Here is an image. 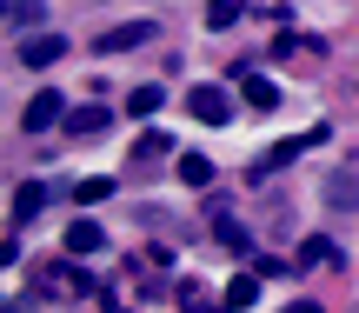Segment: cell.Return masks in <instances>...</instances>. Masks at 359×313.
<instances>
[{
  "label": "cell",
  "instance_id": "obj_1",
  "mask_svg": "<svg viewBox=\"0 0 359 313\" xmlns=\"http://www.w3.org/2000/svg\"><path fill=\"white\" fill-rule=\"evenodd\" d=\"M40 293H53V300H74V293H80V300H87V293H93V280L80 274L74 260H53L47 274H40Z\"/></svg>",
  "mask_w": 359,
  "mask_h": 313
},
{
  "label": "cell",
  "instance_id": "obj_2",
  "mask_svg": "<svg viewBox=\"0 0 359 313\" xmlns=\"http://www.w3.org/2000/svg\"><path fill=\"white\" fill-rule=\"evenodd\" d=\"M13 60H20V67H53V60H67V40L60 34H27Z\"/></svg>",
  "mask_w": 359,
  "mask_h": 313
},
{
  "label": "cell",
  "instance_id": "obj_3",
  "mask_svg": "<svg viewBox=\"0 0 359 313\" xmlns=\"http://www.w3.org/2000/svg\"><path fill=\"white\" fill-rule=\"evenodd\" d=\"M187 114L206 120V127H226L233 107H226V93H219V87H193V93H187Z\"/></svg>",
  "mask_w": 359,
  "mask_h": 313
},
{
  "label": "cell",
  "instance_id": "obj_4",
  "mask_svg": "<svg viewBox=\"0 0 359 313\" xmlns=\"http://www.w3.org/2000/svg\"><path fill=\"white\" fill-rule=\"evenodd\" d=\"M147 40H154V20H127V27H107L93 47L100 53H127V47H147Z\"/></svg>",
  "mask_w": 359,
  "mask_h": 313
},
{
  "label": "cell",
  "instance_id": "obj_5",
  "mask_svg": "<svg viewBox=\"0 0 359 313\" xmlns=\"http://www.w3.org/2000/svg\"><path fill=\"white\" fill-rule=\"evenodd\" d=\"M60 114H67V100H60V93H34V100L20 107V127H27V133H47Z\"/></svg>",
  "mask_w": 359,
  "mask_h": 313
},
{
  "label": "cell",
  "instance_id": "obj_6",
  "mask_svg": "<svg viewBox=\"0 0 359 313\" xmlns=\"http://www.w3.org/2000/svg\"><path fill=\"white\" fill-rule=\"evenodd\" d=\"M313 53H326V47L306 40V34H280V40H273V60H313Z\"/></svg>",
  "mask_w": 359,
  "mask_h": 313
},
{
  "label": "cell",
  "instance_id": "obj_7",
  "mask_svg": "<svg viewBox=\"0 0 359 313\" xmlns=\"http://www.w3.org/2000/svg\"><path fill=\"white\" fill-rule=\"evenodd\" d=\"M240 93H246V107H280V87L266 74H240Z\"/></svg>",
  "mask_w": 359,
  "mask_h": 313
},
{
  "label": "cell",
  "instance_id": "obj_8",
  "mask_svg": "<svg viewBox=\"0 0 359 313\" xmlns=\"http://www.w3.org/2000/svg\"><path fill=\"white\" fill-rule=\"evenodd\" d=\"M67 133L74 140H93V133H107V114L100 107H80V114H67Z\"/></svg>",
  "mask_w": 359,
  "mask_h": 313
},
{
  "label": "cell",
  "instance_id": "obj_9",
  "mask_svg": "<svg viewBox=\"0 0 359 313\" xmlns=\"http://www.w3.org/2000/svg\"><path fill=\"white\" fill-rule=\"evenodd\" d=\"M180 180H187V187H213V160H206V154H180Z\"/></svg>",
  "mask_w": 359,
  "mask_h": 313
},
{
  "label": "cell",
  "instance_id": "obj_10",
  "mask_svg": "<svg viewBox=\"0 0 359 313\" xmlns=\"http://www.w3.org/2000/svg\"><path fill=\"white\" fill-rule=\"evenodd\" d=\"M213 240H219V247H240V253H246V227L233 220L226 207H213Z\"/></svg>",
  "mask_w": 359,
  "mask_h": 313
},
{
  "label": "cell",
  "instance_id": "obj_11",
  "mask_svg": "<svg viewBox=\"0 0 359 313\" xmlns=\"http://www.w3.org/2000/svg\"><path fill=\"white\" fill-rule=\"evenodd\" d=\"M240 13H246V0H206V27H213V34H226Z\"/></svg>",
  "mask_w": 359,
  "mask_h": 313
},
{
  "label": "cell",
  "instance_id": "obj_12",
  "mask_svg": "<svg viewBox=\"0 0 359 313\" xmlns=\"http://www.w3.org/2000/svg\"><path fill=\"white\" fill-rule=\"evenodd\" d=\"M67 253H100V227H93V220H74V227H67Z\"/></svg>",
  "mask_w": 359,
  "mask_h": 313
},
{
  "label": "cell",
  "instance_id": "obj_13",
  "mask_svg": "<svg viewBox=\"0 0 359 313\" xmlns=\"http://www.w3.org/2000/svg\"><path fill=\"white\" fill-rule=\"evenodd\" d=\"M333 260H339V247H333L326 234H313L306 247H299V267H333Z\"/></svg>",
  "mask_w": 359,
  "mask_h": 313
},
{
  "label": "cell",
  "instance_id": "obj_14",
  "mask_svg": "<svg viewBox=\"0 0 359 313\" xmlns=\"http://www.w3.org/2000/svg\"><path fill=\"white\" fill-rule=\"evenodd\" d=\"M253 300H259V274H246V280H233V287H226V313H246Z\"/></svg>",
  "mask_w": 359,
  "mask_h": 313
},
{
  "label": "cell",
  "instance_id": "obj_15",
  "mask_svg": "<svg viewBox=\"0 0 359 313\" xmlns=\"http://www.w3.org/2000/svg\"><path fill=\"white\" fill-rule=\"evenodd\" d=\"M40 207H47V187H34V180H27L20 194H13V220H34Z\"/></svg>",
  "mask_w": 359,
  "mask_h": 313
},
{
  "label": "cell",
  "instance_id": "obj_16",
  "mask_svg": "<svg viewBox=\"0 0 359 313\" xmlns=\"http://www.w3.org/2000/svg\"><path fill=\"white\" fill-rule=\"evenodd\" d=\"M133 154H140V160H167V154H173V140L154 127V133H140V147H133Z\"/></svg>",
  "mask_w": 359,
  "mask_h": 313
},
{
  "label": "cell",
  "instance_id": "obj_17",
  "mask_svg": "<svg viewBox=\"0 0 359 313\" xmlns=\"http://www.w3.org/2000/svg\"><path fill=\"white\" fill-rule=\"evenodd\" d=\"M40 20V0H7V27H34Z\"/></svg>",
  "mask_w": 359,
  "mask_h": 313
},
{
  "label": "cell",
  "instance_id": "obj_18",
  "mask_svg": "<svg viewBox=\"0 0 359 313\" xmlns=\"http://www.w3.org/2000/svg\"><path fill=\"white\" fill-rule=\"evenodd\" d=\"M160 100H167V93H160V87H133V100H127V114H154Z\"/></svg>",
  "mask_w": 359,
  "mask_h": 313
},
{
  "label": "cell",
  "instance_id": "obj_19",
  "mask_svg": "<svg viewBox=\"0 0 359 313\" xmlns=\"http://www.w3.org/2000/svg\"><path fill=\"white\" fill-rule=\"evenodd\" d=\"M107 194H114V180H100V173H93V180H80V200H87V207H100Z\"/></svg>",
  "mask_w": 359,
  "mask_h": 313
},
{
  "label": "cell",
  "instance_id": "obj_20",
  "mask_svg": "<svg viewBox=\"0 0 359 313\" xmlns=\"http://www.w3.org/2000/svg\"><path fill=\"white\" fill-rule=\"evenodd\" d=\"M180 307H193V313H206V307H213V300H206V293H200V287H193V280H180Z\"/></svg>",
  "mask_w": 359,
  "mask_h": 313
},
{
  "label": "cell",
  "instance_id": "obj_21",
  "mask_svg": "<svg viewBox=\"0 0 359 313\" xmlns=\"http://www.w3.org/2000/svg\"><path fill=\"white\" fill-rule=\"evenodd\" d=\"M286 313H320V300H293V307H286Z\"/></svg>",
  "mask_w": 359,
  "mask_h": 313
}]
</instances>
